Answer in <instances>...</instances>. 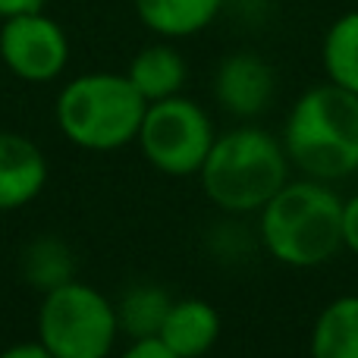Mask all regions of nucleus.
Listing matches in <instances>:
<instances>
[{
	"label": "nucleus",
	"mask_w": 358,
	"mask_h": 358,
	"mask_svg": "<svg viewBox=\"0 0 358 358\" xmlns=\"http://www.w3.org/2000/svg\"><path fill=\"white\" fill-rule=\"evenodd\" d=\"M198 176L210 204L227 214H255L289 182V155L267 129L236 126L214 138Z\"/></svg>",
	"instance_id": "obj_3"
},
{
	"label": "nucleus",
	"mask_w": 358,
	"mask_h": 358,
	"mask_svg": "<svg viewBox=\"0 0 358 358\" xmlns=\"http://www.w3.org/2000/svg\"><path fill=\"white\" fill-rule=\"evenodd\" d=\"M48 0H0V19H10V16H19V13H35V10H44Z\"/></svg>",
	"instance_id": "obj_19"
},
{
	"label": "nucleus",
	"mask_w": 358,
	"mask_h": 358,
	"mask_svg": "<svg viewBox=\"0 0 358 358\" xmlns=\"http://www.w3.org/2000/svg\"><path fill=\"white\" fill-rule=\"evenodd\" d=\"M324 69L334 85L358 94V10L340 16L324 35Z\"/></svg>",
	"instance_id": "obj_14"
},
{
	"label": "nucleus",
	"mask_w": 358,
	"mask_h": 358,
	"mask_svg": "<svg viewBox=\"0 0 358 358\" xmlns=\"http://www.w3.org/2000/svg\"><path fill=\"white\" fill-rule=\"evenodd\" d=\"M157 340L179 358H201L220 340V315L204 299H176L164 317Z\"/></svg>",
	"instance_id": "obj_10"
},
{
	"label": "nucleus",
	"mask_w": 358,
	"mask_h": 358,
	"mask_svg": "<svg viewBox=\"0 0 358 358\" xmlns=\"http://www.w3.org/2000/svg\"><path fill=\"white\" fill-rule=\"evenodd\" d=\"M0 358H54V355H50L38 340H31V343H16V346L3 349Z\"/></svg>",
	"instance_id": "obj_18"
},
{
	"label": "nucleus",
	"mask_w": 358,
	"mask_h": 358,
	"mask_svg": "<svg viewBox=\"0 0 358 358\" xmlns=\"http://www.w3.org/2000/svg\"><path fill=\"white\" fill-rule=\"evenodd\" d=\"M0 60L22 82H54L69 63V38L41 10L19 13L0 25Z\"/></svg>",
	"instance_id": "obj_7"
},
{
	"label": "nucleus",
	"mask_w": 358,
	"mask_h": 358,
	"mask_svg": "<svg viewBox=\"0 0 358 358\" xmlns=\"http://www.w3.org/2000/svg\"><path fill=\"white\" fill-rule=\"evenodd\" d=\"M120 340L117 305L94 286L66 280L44 292L38 343L54 358H110Z\"/></svg>",
	"instance_id": "obj_5"
},
{
	"label": "nucleus",
	"mask_w": 358,
	"mask_h": 358,
	"mask_svg": "<svg viewBox=\"0 0 358 358\" xmlns=\"http://www.w3.org/2000/svg\"><path fill=\"white\" fill-rule=\"evenodd\" d=\"M223 0H136L142 25L161 38H189L217 19Z\"/></svg>",
	"instance_id": "obj_12"
},
{
	"label": "nucleus",
	"mask_w": 358,
	"mask_h": 358,
	"mask_svg": "<svg viewBox=\"0 0 358 358\" xmlns=\"http://www.w3.org/2000/svg\"><path fill=\"white\" fill-rule=\"evenodd\" d=\"M217 132L201 104L173 94L148 104L136 145L145 161L164 176H195L201 173Z\"/></svg>",
	"instance_id": "obj_6"
},
{
	"label": "nucleus",
	"mask_w": 358,
	"mask_h": 358,
	"mask_svg": "<svg viewBox=\"0 0 358 358\" xmlns=\"http://www.w3.org/2000/svg\"><path fill=\"white\" fill-rule=\"evenodd\" d=\"M170 305H173V299H170L161 286H136V289H129L123 296V302L117 305L120 334H126L129 340L157 336Z\"/></svg>",
	"instance_id": "obj_15"
},
{
	"label": "nucleus",
	"mask_w": 358,
	"mask_h": 358,
	"mask_svg": "<svg viewBox=\"0 0 358 358\" xmlns=\"http://www.w3.org/2000/svg\"><path fill=\"white\" fill-rule=\"evenodd\" d=\"M261 214V242L286 267H321L343 248V198L321 179L286 182Z\"/></svg>",
	"instance_id": "obj_1"
},
{
	"label": "nucleus",
	"mask_w": 358,
	"mask_h": 358,
	"mask_svg": "<svg viewBox=\"0 0 358 358\" xmlns=\"http://www.w3.org/2000/svg\"><path fill=\"white\" fill-rule=\"evenodd\" d=\"M148 101L123 73L76 76L57 94V126L63 138L85 151H117L138 138Z\"/></svg>",
	"instance_id": "obj_4"
},
{
	"label": "nucleus",
	"mask_w": 358,
	"mask_h": 358,
	"mask_svg": "<svg viewBox=\"0 0 358 358\" xmlns=\"http://www.w3.org/2000/svg\"><path fill=\"white\" fill-rule=\"evenodd\" d=\"M343 245L358 255V195L343 201Z\"/></svg>",
	"instance_id": "obj_17"
},
{
	"label": "nucleus",
	"mask_w": 358,
	"mask_h": 358,
	"mask_svg": "<svg viewBox=\"0 0 358 358\" xmlns=\"http://www.w3.org/2000/svg\"><path fill=\"white\" fill-rule=\"evenodd\" d=\"M277 92V76H273L271 63L261 60L258 54H229L220 60L214 76V98L227 113L239 120H252L264 113Z\"/></svg>",
	"instance_id": "obj_8"
},
{
	"label": "nucleus",
	"mask_w": 358,
	"mask_h": 358,
	"mask_svg": "<svg viewBox=\"0 0 358 358\" xmlns=\"http://www.w3.org/2000/svg\"><path fill=\"white\" fill-rule=\"evenodd\" d=\"M311 358H358V296H340L311 327Z\"/></svg>",
	"instance_id": "obj_13"
},
{
	"label": "nucleus",
	"mask_w": 358,
	"mask_h": 358,
	"mask_svg": "<svg viewBox=\"0 0 358 358\" xmlns=\"http://www.w3.org/2000/svg\"><path fill=\"white\" fill-rule=\"evenodd\" d=\"M48 185V157L31 138L0 132V210L31 204Z\"/></svg>",
	"instance_id": "obj_9"
},
{
	"label": "nucleus",
	"mask_w": 358,
	"mask_h": 358,
	"mask_svg": "<svg viewBox=\"0 0 358 358\" xmlns=\"http://www.w3.org/2000/svg\"><path fill=\"white\" fill-rule=\"evenodd\" d=\"M129 82L148 104L173 98L185 85V60L173 44H148L132 57L126 69Z\"/></svg>",
	"instance_id": "obj_11"
},
{
	"label": "nucleus",
	"mask_w": 358,
	"mask_h": 358,
	"mask_svg": "<svg viewBox=\"0 0 358 358\" xmlns=\"http://www.w3.org/2000/svg\"><path fill=\"white\" fill-rule=\"evenodd\" d=\"M283 148L308 179H346L358 170V94L315 85L292 104L283 126Z\"/></svg>",
	"instance_id": "obj_2"
},
{
	"label": "nucleus",
	"mask_w": 358,
	"mask_h": 358,
	"mask_svg": "<svg viewBox=\"0 0 358 358\" xmlns=\"http://www.w3.org/2000/svg\"><path fill=\"white\" fill-rule=\"evenodd\" d=\"M120 358H179V355L170 352L157 336H148V340H132Z\"/></svg>",
	"instance_id": "obj_16"
}]
</instances>
